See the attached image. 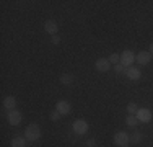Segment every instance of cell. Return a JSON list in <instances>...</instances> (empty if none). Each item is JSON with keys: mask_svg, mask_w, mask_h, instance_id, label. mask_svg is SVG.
Returning <instances> with one entry per match:
<instances>
[{"mask_svg": "<svg viewBox=\"0 0 153 147\" xmlns=\"http://www.w3.org/2000/svg\"><path fill=\"white\" fill-rule=\"evenodd\" d=\"M60 118H62V115H60L59 111H57V110H54V111L51 113V119H52V121H59Z\"/></svg>", "mask_w": 153, "mask_h": 147, "instance_id": "d6986e66", "label": "cell"}, {"mask_svg": "<svg viewBox=\"0 0 153 147\" xmlns=\"http://www.w3.org/2000/svg\"><path fill=\"white\" fill-rule=\"evenodd\" d=\"M108 61L111 62V64H114V65H116V64H119V62H121V54H116V52H112L111 56L108 57Z\"/></svg>", "mask_w": 153, "mask_h": 147, "instance_id": "ac0fdd59", "label": "cell"}, {"mask_svg": "<svg viewBox=\"0 0 153 147\" xmlns=\"http://www.w3.org/2000/svg\"><path fill=\"white\" fill-rule=\"evenodd\" d=\"M56 110L62 116H67V115H70V111H72V105L68 101H65V100H59L56 103Z\"/></svg>", "mask_w": 153, "mask_h": 147, "instance_id": "52a82bcc", "label": "cell"}, {"mask_svg": "<svg viewBox=\"0 0 153 147\" xmlns=\"http://www.w3.org/2000/svg\"><path fill=\"white\" fill-rule=\"evenodd\" d=\"M137 111H138V105H137V103H134V101L127 103V113H129V115H137Z\"/></svg>", "mask_w": 153, "mask_h": 147, "instance_id": "e0dca14e", "label": "cell"}, {"mask_svg": "<svg viewBox=\"0 0 153 147\" xmlns=\"http://www.w3.org/2000/svg\"><path fill=\"white\" fill-rule=\"evenodd\" d=\"M135 116H137L138 123H150V121L153 119V113L148 108H138Z\"/></svg>", "mask_w": 153, "mask_h": 147, "instance_id": "8992f818", "label": "cell"}, {"mask_svg": "<svg viewBox=\"0 0 153 147\" xmlns=\"http://www.w3.org/2000/svg\"><path fill=\"white\" fill-rule=\"evenodd\" d=\"M126 123H127V126H129V128H137L138 119H137L135 115H129V116L126 118Z\"/></svg>", "mask_w": 153, "mask_h": 147, "instance_id": "2e32d148", "label": "cell"}, {"mask_svg": "<svg viewBox=\"0 0 153 147\" xmlns=\"http://www.w3.org/2000/svg\"><path fill=\"white\" fill-rule=\"evenodd\" d=\"M25 137H26V141H38L39 137H41V128L38 126L36 123H31L26 126V129H25Z\"/></svg>", "mask_w": 153, "mask_h": 147, "instance_id": "6da1fadb", "label": "cell"}, {"mask_svg": "<svg viewBox=\"0 0 153 147\" xmlns=\"http://www.w3.org/2000/svg\"><path fill=\"white\" fill-rule=\"evenodd\" d=\"M152 57H153V56L148 52V51H140V52L135 56V61H137L140 65H147V64H150Z\"/></svg>", "mask_w": 153, "mask_h": 147, "instance_id": "9c48e42d", "label": "cell"}, {"mask_svg": "<svg viewBox=\"0 0 153 147\" xmlns=\"http://www.w3.org/2000/svg\"><path fill=\"white\" fill-rule=\"evenodd\" d=\"M114 144L117 147H129L130 134H127L126 131H119L117 134H114Z\"/></svg>", "mask_w": 153, "mask_h": 147, "instance_id": "7a4b0ae2", "label": "cell"}, {"mask_svg": "<svg viewBox=\"0 0 153 147\" xmlns=\"http://www.w3.org/2000/svg\"><path fill=\"white\" fill-rule=\"evenodd\" d=\"M7 121H8L10 126H18V124L23 121V115H21L18 110H12V111L7 113Z\"/></svg>", "mask_w": 153, "mask_h": 147, "instance_id": "5b68a950", "label": "cell"}, {"mask_svg": "<svg viewBox=\"0 0 153 147\" xmlns=\"http://www.w3.org/2000/svg\"><path fill=\"white\" fill-rule=\"evenodd\" d=\"M57 29H59V26H57V23L54 20H47L44 23V31L47 34H51V36L57 34Z\"/></svg>", "mask_w": 153, "mask_h": 147, "instance_id": "7c38bea8", "label": "cell"}, {"mask_svg": "<svg viewBox=\"0 0 153 147\" xmlns=\"http://www.w3.org/2000/svg\"><path fill=\"white\" fill-rule=\"evenodd\" d=\"M59 80L62 85H72L75 82V75H72V74H62L59 77Z\"/></svg>", "mask_w": 153, "mask_h": 147, "instance_id": "5bb4252c", "label": "cell"}, {"mask_svg": "<svg viewBox=\"0 0 153 147\" xmlns=\"http://www.w3.org/2000/svg\"><path fill=\"white\" fill-rule=\"evenodd\" d=\"M142 139H143V134L138 132V131H134L132 134H130V142H132V144H140Z\"/></svg>", "mask_w": 153, "mask_h": 147, "instance_id": "9a60e30c", "label": "cell"}, {"mask_svg": "<svg viewBox=\"0 0 153 147\" xmlns=\"http://www.w3.org/2000/svg\"><path fill=\"white\" fill-rule=\"evenodd\" d=\"M114 70L117 72V74H126V67H124L122 64H116L114 65Z\"/></svg>", "mask_w": 153, "mask_h": 147, "instance_id": "ffe728a7", "label": "cell"}, {"mask_svg": "<svg viewBox=\"0 0 153 147\" xmlns=\"http://www.w3.org/2000/svg\"><path fill=\"white\" fill-rule=\"evenodd\" d=\"M148 52H150V54H152V56H153V43L150 44V49H148Z\"/></svg>", "mask_w": 153, "mask_h": 147, "instance_id": "603a6c76", "label": "cell"}, {"mask_svg": "<svg viewBox=\"0 0 153 147\" xmlns=\"http://www.w3.org/2000/svg\"><path fill=\"white\" fill-rule=\"evenodd\" d=\"M94 69H96L98 72H108L109 69H111V62L108 61V59H96V62H94Z\"/></svg>", "mask_w": 153, "mask_h": 147, "instance_id": "ba28073f", "label": "cell"}, {"mask_svg": "<svg viewBox=\"0 0 153 147\" xmlns=\"http://www.w3.org/2000/svg\"><path fill=\"white\" fill-rule=\"evenodd\" d=\"M2 105H3V108L7 110V113H8V111H12V110L16 108V98L12 97V95H8V97H5L2 100Z\"/></svg>", "mask_w": 153, "mask_h": 147, "instance_id": "8fae6325", "label": "cell"}, {"mask_svg": "<svg viewBox=\"0 0 153 147\" xmlns=\"http://www.w3.org/2000/svg\"><path fill=\"white\" fill-rule=\"evenodd\" d=\"M126 75H127V79L129 80H140V77H142V70H140V67H129V69H126Z\"/></svg>", "mask_w": 153, "mask_h": 147, "instance_id": "30bf717a", "label": "cell"}, {"mask_svg": "<svg viewBox=\"0 0 153 147\" xmlns=\"http://www.w3.org/2000/svg\"><path fill=\"white\" fill-rule=\"evenodd\" d=\"M10 147H26V137H25V136L13 137L12 142H10Z\"/></svg>", "mask_w": 153, "mask_h": 147, "instance_id": "4fadbf2b", "label": "cell"}, {"mask_svg": "<svg viewBox=\"0 0 153 147\" xmlns=\"http://www.w3.org/2000/svg\"><path fill=\"white\" fill-rule=\"evenodd\" d=\"M60 41H62V38L59 34H54L52 38H51V43H52V44H60Z\"/></svg>", "mask_w": 153, "mask_h": 147, "instance_id": "44dd1931", "label": "cell"}, {"mask_svg": "<svg viewBox=\"0 0 153 147\" xmlns=\"http://www.w3.org/2000/svg\"><path fill=\"white\" fill-rule=\"evenodd\" d=\"M72 129H74V132H75V134H78V136L86 134L88 129H90L88 121H85V119H75L74 124H72Z\"/></svg>", "mask_w": 153, "mask_h": 147, "instance_id": "3957f363", "label": "cell"}, {"mask_svg": "<svg viewBox=\"0 0 153 147\" xmlns=\"http://www.w3.org/2000/svg\"><path fill=\"white\" fill-rule=\"evenodd\" d=\"M86 146H88V147H93L94 146V139L91 137V139H88V142H86Z\"/></svg>", "mask_w": 153, "mask_h": 147, "instance_id": "7402d4cb", "label": "cell"}, {"mask_svg": "<svg viewBox=\"0 0 153 147\" xmlns=\"http://www.w3.org/2000/svg\"><path fill=\"white\" fill-rule=\"evenodd\" d=\"M134 62H135V54H134L130 49H126L121 54V62H119V64H122L126 69H129V67H132Z\"/></svg>", "mask_w": 153, "mask_h": 147, "instance_id": "277c9868", "label": "cell"}]
</instances>
